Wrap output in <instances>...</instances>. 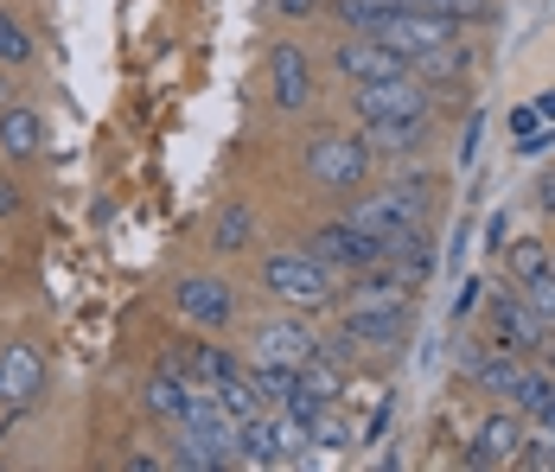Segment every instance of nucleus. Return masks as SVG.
Segmentation results:
<instances>
[{
  "mask_svg": "<svg viewBox=\"0 0 555 472\" xmlns=\"http://www.w3.org/2000/svg\"><path fill=\"white\" fill-rule=\"evenodd\" d=\"M345 217H351L358 230H371V237L384 243V256H389L409 230H422V224L435 217V179H428V173H402V179H389V186H377V192L351 199Z\"/></svg>",
  "mask_w": 555,
  "mask_h": 472,
  "instance_id": "1",
  "label": "nucleus"
},
{
  "mask_svg": "<svg viewBox=\"0 0 555 472\" xmlns=\"http://www.w3.org/2000/svg\"><path fill=\"white\" fill-rule=\"evenodd\" d=\"M262 294L281 301L287 314H333L338 307V275L313 250H275V256H262Z\"/></svg>",
  "mask_w": 555,
  "mask_h": 472,
  "instance_id": "2",
  "label": "nucleus"
},
{
  "mask_svg": "<svg viewBox=\"0 0 555 472\" xmlns=\"http://www.w3.org/2000/svg\"><path fill=\"white\" fill-rule=\"evenodd\" d=\"M371 166H377V154L364 148V135H358V128H333V135H320V141L307 148V179H313L320 192H333V199L364 192Z\"/></svg>",
  "mask_w": 555,
  "mask_h": 472,
  "instance_id": "3",
  "label": "nucleus"
},
{
  "mask_svg": "<svg viewBox=\"0 0 555 472\" xmlns=\"http://www.w3.org/2000/svg\"><path fill=\"white\" fill-rule=\"evenodd\" d=\"M415 332V307H338V326H333V352H389V345H409Z\"/></svg>",
  "mask_w": 555,
  "mask_h": 472,
  "instance_id": "4",
  "label": "nucleus"
},
{
  "mask_svg": "<svg viewBox=\"0 0 555 472\" xmlns=\"http://www.w3.org/2000/svg\"><path fill=\"white\" fill-rule=\"evenodd\" d=\"M351 115L358 122H415V115H435V90L402 71V77H377V84H351Z\"/></svg>",
  "mask_w": 555,
  "mask_h": 472,
  "instance_id": "5",
  "label": "nucleus"
},
{
  "mask_svg": "<svg viewBox=\"0 0 555 472\" xmlns=\"http://www.w3.org/2000/svg\"><path fill=\"white\" fill-rule=\"evenodd\" d=\"M172 314L185 319L192 332H223V326L236 319V288H230L223 275L192 268V275H179V281H172Z\"/></svg>",
  "mask_w": 555,
  "mask_h": 472,
  "instance_id": "6",
  "label": "nucleus"
},
{
  "mask_svg": "<svg viewBox=\"0 0 555 472\" xmlns=\"http://www.w3.org/2000/svg\"><path fill=\"white\" fill-rule=\"evenodd\" d=\"M320 97V77H313V58L307 46H294V39H275L269 46V103L281 115H307Z\"/></svg>",
  "mask_w": 555,
  "mask_h": 472,
  "instance_id": "7",
  "label": "nucleus"
},
{
  "mask_svg": "<svg viewBox=\"0 0 555 472\" xmlns=\"http://www.w3.org/2000/svg\"><path fill=\"white\" fill-rule=\"evenodd\" d=\"M320 345H326V339L313 332L307 314H281V319H262V326L249 332V365H294L300 370Z\"/></svg>",
  "mask_w": 555,
  "mask_h": 472,
  "instance_id": "8",
  "label": "nucleus"
},
{
  "mask_svg": "<svg viewBox=\"0 0 555 472\" xmlns=\"http://www.w3.org/2000/svg\"><path fill=\"white\" fill-rule=\"evenodd\" d=\"M486 314H492V345H511L517 358H550L555 332L530 314V301H524L511 281H504V294H492V307H486Z\"/></svg>",
  "mask_w": 555,
  "mask_h": 472,
  "instance_id": "9",
  "label": "nucleus"
},
{
  "mask_svg": "<svg viewBox=\"0 0 555 472\" xmlns=\"http://www.w3.org/2000/svg\"><path fill=\"white\" fill-rule=\"evenodd\" d=\"M307 250H313L320 263L333 268L338 281H345V275H358V268H371V263H384V243H377L371 230H358L351 217H333V224H320V230L307 237Z\"/></svg>",
  "mask_w": 555,
  "mask_h": 472,
  "instance_id": "10",
  "label": "nucleus"
},
{
  "mask_svg": "<svg viewBox=\"0 0 555 472\" xmlns=\"http://www.w3.org/2000/svg\"><path fill=\"white\" fill-rule=\"evenodd\" d=\"M46 396V352L33 339L0 345V409H33Z\"/></svg>",
  "mask_w": 555,
  "mask_h": 472,
  "instance_id": "11",
  "label": "nucleus"
},
{
  "mask_svg": "<svg viewBox=\"0 0 555 472\" xmlns=\"http://www.w3.org/2000/svg\"><path fill=\"white\" fill-rule=\"evenodd\" d=\"M333 71L338 84L351 90V84H377V77H402L409 71V58H396L384 39H371V33H345L333 46Z\"/></svg>",
  "mask_w": 555,
  "mask_h": 472,
  "instance_id": "12",
  "label": "nucleus"
},
{
  "mask_svg": "<svg viewBox=\"0 0 555 472\" xmlns=\"http://www.w3.org/2000/svg\"><path fill=\"white\" fill-rule=\"evenodd\" d=\"M338 307H415V288L384 256V263H371V268H358V275L338 281Z\"/></svg>",
  "mask_w": 555,
  "mask_h": 472,
  "instance_id": "13",
  "label": "nucleus"
},
{
  "mask_svg": "<svg viewBox=\"0 0 555 472\" xmlns=\"http://www.w3.org/2000/svg\"><path fill=\"white\" fill-rule=\"evenodd\" d=\"M524 428H530V416H517V409H492L486 428H479V441H473V454H466L460 467L466 472L517 467V454H524Z\"/></svg>",
  "mask_w": 555,
  "mask_h": 472,
  "instance_id": "14",
  "label": "nucleus"
},
{
  "mask_svg": "<svg viewBox=\"0 0 555 472\" xmlns=\"http://www.w3.org/2000/svg\"><path fill=\"white\" fill-rule=\"evenodd\" d=\"M377 39L396 58H422V52H435V46H447V39H460V20H447V13H389Z\"/></svg>",
  "mask_w": 555,
  "mask_h": 472,
  "instance_id": "15",
  "label": "nucleus"
},
{
  "mask_svg": "<svg viewBox=\"0 0 555 472\" xmlns=\"http://www.w3.org/2000/svg\"><path fill=\"white\" fill-rule=\"evenodd\" d=\"M46 115L39 109H26V103H7L0 109V154L13 160V166H33V160L46 154Z\"/></svg>",
  "mask_w": 555,
  "mask_h": 472,
  "instance_id": "16",
  "label": "nucleus"
},
{
  "mask_svg": "<svg viewBox=\"0 0 555 472\" xmlns=\"http://www.w3.org/2000/svg\"><path fill=\"white\" fill-rule=\"evenodd\" d=\"M358 135H364V148L377 160H409L428 148V135H435V115H415V122H358Z\"/></svg>",
  "mask_w": 555,
  "mask_h": 472,
  "instance_id": "17",
  "label": "nucleus"
},
{
  "mask_svg": "<svg viewBox=\"0 0 555 472\" xmlns=\"http://www.w3.org/2000/svg\"><path fill=\"white\" fill-rule=\"evenodd\" d=\"M473 64H479V58H473V46H466V39H447V46H435V52L409 58V71H415L435 97H441V90H460V84L473 77Z\"/></svg>",
  "mask_w": 555,
  "mask_h": 472,
  "instance_id": "18",
  "label": "nucleus"
},
{
  "mask_svg": "<svg viewBox=\"0 0 555 472\" xmlns=\"http://www.w3.org/2000/svg\"><path fill=\"white\" fill-rule=\"evenodd\" d=\"M185 403H192V383H185L179 370H167V365L141 383V416L167 421V428H179V421H185Z\"/></svg>",
  "mask_w": 555,
  "mask_h": 472,
  "instance_id": "19",
  "label": "nucleus"
},
{
  "mask_svg": "<svg viewBox=\"0 0 555 472\" xmlns=\"http://www.w3.org/2000/svg\"><path fill=\"white\" fill-rule=\"evenodd\" d=\"M167 370H179L185 383H205V390H211V383H223L230 370H243V358H230V352L211 345V339H192L179 358H167Z\"/></svg>",
  "mask_w": 555,
  "mask_h": 472,
  "instance_id": "20",
  "label": "nucleus"
},
{
  "mask_svg": "<svg viewBox=\"0 0 555 472\" xmlns=\"http://www.w3.org/2000/svg\"><path fill=\"white\" fill-rule=\"evenodd\" d=\"M262 428H269V454H275V467H294V460H307V421L300 416H287V409H262Z\"/></svg>",
  "mask_w": 555,
  "mask_h": 472,
  "instance_id": "21",
  "label": "nucleus"
},
{
  "mask_svg": "<svg viewBox=\"0 0 555 472\" xmlns=\"http://www.w3.org/2000/svg\"><path fill=\"white\" fill-rule=\"evenodd\" d=\"M550 268H555L550 237H517V243H504V281H511V288H524V281L550 275Z\"/></svg>",
  "mask_w": 555,
  "mask_h": 472,
  "instance_id": "22",
  "label": "nucleus"
},
{
  "mask_svg": "<svg viewBox=\"0 0 555 472\" xmlns=\"http://www.w3.org/2000/svg\"><path fill=\"white\" fill-rule=\"evenodd\" d=\"M211 250H218V256H243V250H256V211L249 205H223L218 224H211Z\"/></svg>",
  "mask_w": 555,
  "mask_h": 472,
  "instance_id": "23",
  "label": "nucleus"
},
{
  "mask_svg": "<svg viewBox=\"0 0 555 472\" xmlns=\"http://www.w3.org/2000/svg\"><path fill=\"white\" fill-rule=\"evenodd\" d=\"M307 441H313V447H320V454H345V447H351V441H358V428H351V421H345V409H338V403H326V409H320V416L307 421Z\"/></svg>",
  "mask_w": 555,
  "mask_h": 472,
  "instance_id": "24",
  "label": "nucleus"
},
{
  "mask_svg": "<svg viewBox=\"0 0 555 472\" xmlns=\"http://www.w3.org/2000/svg\"><path fill=\"white\" fill-rule=\"evenodd\" d=\"M326 7L338 13V26H345V33H371V39L384 33V20L396 13L389 0H326Z\"/></svg>",
  "mask_w": 555,
  "mask_h": 472,
  "instance_id": "25",
  "label": "nucleus"
},
{
  "mask_svg": "<svg viewBox=\"0 0 555 472\" xmlns=\"http://www.w3.org/2000/svg\"><path fill=\"white\" fill-rule=\"evenodd\" d=\"M33 52H39V46H33V33H26L13 13H0V64H7V71H20V64H33Z\"/></svg>",
  "mask_w": 555,
  "mask_h": 472,
  "instance_id": "26",
  "label": "nucleus"
},
{
  "mask_svg": "<svg viewBox=\"0 0 555 472\" xmlns=\"http://www.w3.org/2000/svg\"><path fill=\"white\" fill-rule=\"evenodd\" d=\"M517 294H524V301H530V314L555 332V268H550V275H537V281H524Z\"/></svg>",
  "mask_w": 555,
  "mask_h": 472,
  "instance_id": "27",
  "label": "nucleus"
},
{
  "mask_svg": "<svg viewBox=\"0 0 555 472\" xmlns=\"http://www.w3.org/2000/svg\"><path fill=\"white\" fill-rule=\"evenodd\" d=\"M479 294H486V281L473 275V281L460 288V301H453V326H460V319H466V314H479Z\"/></svg>",
  "mask_w": 555,
  "mask_h": 472,
  "instance_id": "28",
  "label": "nucleus"
},
{
  "mask_svg": "<svg viewBox=\"0 0 555 472\" xmlns=\"http://www.w3.org/2000/svg\"><path fill=\"white\" fill-rule=\"evenodd\" d=\"M281 13H287V20H313V13H320V7H326V0H275Z\"/></svg>",
  "mask_w": 555,
  "mask_h": 472,
  "instance_id": "29",
  "label": "nucleus"
},
{
  "mask_svg": "<svg viewBox=\"0 0 555 472\" xmlns=\"http://www.w3.org/2000/svg\"><path fill=\"white\" fill-rule=\"evenodd\" d=\"M26 205V199H20V186H13V179H7V173H0V217H13V211Z\"/></svg>",
  "mask_w": 555,
  "mask_h": 472,
  "instance_id": "30",
  "label": "nucleus"
},
{
  "mask_svg": "<svg viewBox=\"0 0 555 472\" xmlns=\"http://www.w3.org/2000/svg\"><path fill=\"white\" fill-rule=\"evenodd\" d=\"M504 230H511V217H504V211H499V217L486 224V250H504Z\"/></svg>",
  "mask_w": 555,
  "mask_h": 472,
  "instance_id": "31",
  "label": "nucleus"
},
{
  "mask_svg": "<svg viewBox=\"0 0 555 472\" xmlns=\"http://www.w3.org/2000/svg\"><path fill=\"white\" fill-rule=\"evenodd\" d=\"M537 115H543V122H555V90H543V97H537Z\"/></svg>",
  "mask_w": 555,
  "mask_h": 472,
  "instance_id": "32",
  "label": "nucleus"
},
{
  "mask_svg": "<svg viewBox=\"0 0 555 472\" xmlns=\"http://www.w3.org/2000/svg\"><path fill=\"white\" fill-rule=\"evenodd\" d=\"M530 421H550V428H555V390H550V403H543V409H537Z\"/></svg>",
  "mask_w": 555,
  "mask_h": 472,
  "instance_id": "33",
  "label": "nucleus"
},
{
  "mask_svg": "<svg viewBox=\"0 0 555 472\" xmlns=\"http://www.w3.org/2000/svg\"><path fill=\"white\" fill-rule=\"evenodd\" d=\"M13 103V84H7V64H0V109Z\"/></svg>",
  "mask_w": 555,
  "mask_h": 472,
  "instance_id": "34",
  "label": "nucleus"
},
{
  "mask_svg": "<svg viewBox=\"0 0 555 472\" xmlns=\"http://www.w3.org/2000/svg\"><path fill=\"white\" fill-rule=\"evenodd\" d=\"M543 365H550V370H555V345H550V358H543Z\"/></svg>",
  "mask_w": 555,
  "mask_h": 472,
  "instance_id": "35",
  "label": "nucleus"
},
{
  "mask_svg": "<svg viewBox=\"0 0 555 472\" xmlns=\"http://www.w3.org/2000/svg\"><path fill=\"white\" fill-rule=\"evenodd\" d=\"M550 256H555V243H550Z\"/></svg>",
  "mask_w": 555,
  "mask_h": 472,
  "instance_id": "36",
  "label": "nucleus"
}]
</instances>
